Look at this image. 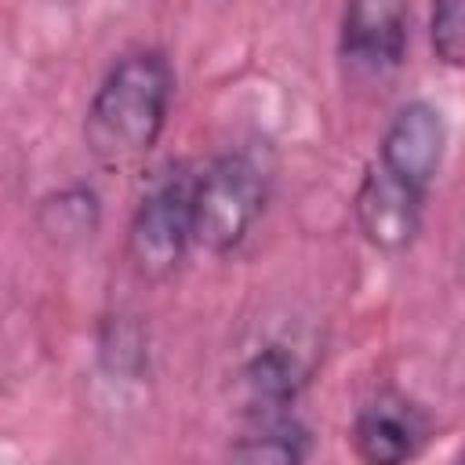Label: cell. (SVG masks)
Returning a JSON list of instances; mask_svg holds the SVG:
<instances>
[{
    "label": "cell",
    "instance_id": "6da1fadb",
    "mask_svg": "<svg viewBox=\"0 0 465 465\" xmlns=\"http://www.w3.org/2000/svg\"><path fill=\"white\" fill-rule=\"evenodd\" d=\"M174 91L171 62L160 51H134L120 58L98 84L87 116L84 145L105 167L138 163L160 142Z\"/></svg>",
    "mask_w": 465,
    "mask_h": 465
},
{
    "label": "cell",
    "instance_id": "7a4b0ae2",
    "mask_svg": "<svg viewBox=\"0 0 465 465\" xmlns=\"http://www.w3.org/2000/svg\"><path fill=\"white\" fill-rule=\"evenodd\" d=\"M265 207V171L251 153H225L193 178V243L225 254L232 251Z\"/></svg>",
    "mask_w": 465,
    "mask_h": 465
},
{
    "label": "cell",
    "instance_id": "3957f363",
    "mask_svg": "<svg viewBox=\"0 0 465 465\" xmlns=\"http://www.w3.org/2000/svg\"><path fill=\"white\" fill-rule=\"evenodd\" d=\"M193 178L174 171L160 178L131 214L127 262L142 280H167L193 243Z\"/></svg>",
    "mask_w": 465,
    "mask_h": 465
},
{
    "label": "cell",
    "instance_id": "277c9868",
    "mask_svg": "<svg viewBox=\"0 0 465 465\" xmlns=\"http://www.w3.org/2000/svg\"><path fill=\"white\" fill-rule=\"evenodd\" d=\"M411 36L407 0H345L338 58L352 80H385L400 69Z\"/></svg>",
    "mask_w": 465,
    "mask_h": 465
},
{
    "label": "cell",
    "instance_id": "5b68a950",
    "mask_svg": "<svg viewBox=\"0 0 465 465\" xmlns=\"http://www.w3.org/2000/svg\"><path fill=\"white\" fill-rule=\"evenodd\" d=\"M443 145H447V127L440 109H432L429 102H407L385 127L378 167L400 178L403 185H411L414 193L429 196L436 171L443 163Z\"/></svg>",
    "mask_w": 465,
    "mask_h": 465
},
{
    "label": "cell",
    "instance_id": "8992f818",
    "mask_svg": "<svg viewBox=\"0 0 465 465\" xmlns=\"http://www.w3.org/2000/svg\"><path fill=\"white\" fill-rule=\"evenodd\" d=\"M429 414L400 396V392H378L374 400H367L356 414L352 425V443L356 454L371 465H396L414 458L425 443H429Z\"/></svg>",
    "mask_w": 465,
    "mask_h": 465
},
{
    "label": "cell",
    "instance_id": "52a82bcc",
    "mask_svg": "<svg viewBox=\"0 0 465 465\" xmlns=\"http://www.w3.org/2000/svg\"><path fill=\"white\" fill-rule=\"evenodd\" d=\"M421 203L425 196L381 171L378 163L367 167L360 189H356V222L360 232L378 247V251H403L414 243L421 229Z\"/></svg>",
    "mask_w": 465,
    "mask_h": 465
},
{
    "label": "cell",
    "instance_id": "ba28073f",
    "mask_svg": "<svg viewBox=\"0 0 465 465\" xmlns=\"http://www.w3.org/2000/svg\"><path fill=\"white\" fill-rule=\"evenodd\" d=\"M305 385V367L298 356L283 345H269L258 356H251L240 371V392L254 418L283 414Z\"/></svg>",
    "mask_w": 465,
    "mask_h": 465
},
{
    "label": "cell",
    "instance_id": "9c48e42d",
    "mask_svg": "<svg viewBox=\"0 0 465 465\" xmlns=\"http://www.w3.org/2000/svg\"><path fill=\"white\" fill-rule=\"evenodd\" d=\"M309 432L287 414H265L258 425L232 443V458L247 465H298L309 458Z\"/></svg>",
    "mask_w": 465,
    "mask_h": 465
},
{
    "label": "cell",
    "instance_id": "30bf717a",
    "mask_svg": "<svg viewBox=\"0 0 465 465\" xmlns=\"http://www.w3.org/2000/svg\"><path fill=\"white\" fill-rule=\"evenodd\" d=\"M40 229L58 243H76L98 229V196L84 185L62 189L40 203Z\"/></svg>",
    "mask_w": 465,
    "mask_h": 465
},
{
    "label": "cell",
    "instance_id": "8fae6325",
    "mask_svg": "<svg viewBox=\"0 0 465 465\" xmlns=\"http://www.w3.org/2000/svg\"><path fill=\"white\" fill-rule=\"evenodd\" d=\"M432 51L447 65L465 58V0H432Z\"/></svg>",
    "mask_w": 465,
    "mask_h": 465
},
{
    "label": "cell",
    "instance_id": "7c38bea8",
    "mask_svg": "<svg viewBox=\"0 0 465 465\" xmlns=\"http://www.w3.org/2000/svg\"><path fill=\"white\" fill-rule=\"evenodd\" d=\"M62 4H65V0H62Z\"/></svg>",
    "mask_w": 465,
    "mask_h": 465
}]
</instances>
